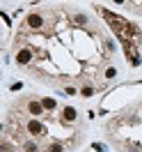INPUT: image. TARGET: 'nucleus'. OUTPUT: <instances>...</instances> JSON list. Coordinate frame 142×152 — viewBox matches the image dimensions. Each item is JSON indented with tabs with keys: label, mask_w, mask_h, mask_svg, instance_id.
<instances>
[{
	"label": "nucleus",
	"mask_w": 142,
	"mask_h": 152,
	"mask_svg": "<svg viewBox=\"0 0 142 152\" xmlns=\"http://www.w3.org/2000/svg\"><path fill=\"white\" fill-rule=\"evenodd\" d=\"M92 150H96V152H108V148H105L103 143H92Z\"/></svg>",
	"instance_id": "obj_11"
},
{
	"label": "nucleus",
	"mask_w": 142,
	"mask_h": 152,
	"mask_svg": "<svg viewBox=\"0 0 142 152\" xmlns=\"http://www.w3.org/2000/svg\"><path fill=\"white\" fill-rule=\"evenodd\" d=\"M23 148H25V152H39V145H37V143H32V141H28Z\"/></svg>",
	"instance_id": "obj_9"
},
{
	"label": "nucleus",
	"mask_w": 142,
	"mask_h": 152,
	"mask_svg": "<svg viewBox=\"0 0 142 152\" xmlns=\"http://www.w3.org/2000/svg\"><path fill=\"white\" fill-rule=\"evenodd\" d=\"M23 88V83H12V92H16V90H21Z\"/></svg>",
	"instance_id": "obj_14"
},
{
	"label": "nucleus",
	"mask_w": 142,
	"mask_h": 152,
	"mask_svg": "<svg viewBox=\"0 0 142 152\" xmlns=\"http://www.w3.org/2000/svg\"><path fill=\"white\" fill-rule=\"evenodd\" d=\"M115 5H124V2H126V0H112Z\"/></svg>",
	"instance_id": "obj_15"
},
{
	"label": "nucleus",
	"mask_w": 142,
	"mask_h": 152,
	"mask_svg": "<svg viewBox=\"0 0 142 152\" xmlns=\"http://www.w3.org/2000/svg\"><path fill=\"white\" fill-rule=\"evenodd\" d=\"M16 62H19V65H30V62H32V51H30V48H19Z\"/></svg>",
	"instance_id": "obj_1"
},
{
	"label": "nucleus",
	"mask_w": 142,
	"mask_h": 152,
	"mask_svg": "<svg viewBox=\"0 0 142 152\" xmlns=\"http://www.w3.org/2000/svg\"><path fill=\"white\" fill-rule=\"evenodd\" d=\"M44 111H46V108H44V104H41V102H28V113L32 115V118H39Z\"/></svg>",
	"instance_id": "obj_4"
},
{
	"label": "nucleus",
	"mask_w": 142,
	"mask_h": 152,
	"mask_svg": "<svg viewBox=\"0 0 142 152\" xmlns=\"http://www.w3.org/2000/svg\"><path fill=\"white\" fill-rule=\"evenodd\" d=\"M64 148H62V143H50L48 145V152H62Z\"/></svg>",
	"instance_id": "obj_10"
},
{
	"label": "nucleus",
	"mask_w": 142,
	"mask_h": 152,
	"mask_svg": "<svg viewBox=\"0 0 142 152\" xmlns=\"http://www.w3.org/2000/svg\"><path fill=\"white\" fill-rule=\"evenodd\" d=\"M64 95H66V97H74V95H78V90L69 86V88H64Z\"/></svg>",
	"instance_id": "obj_13"
},
{
	"label": "nucleus",
	"mask_w": 142,
	"mask_h": 152,
	"mask_svg": "<svg viewBox=\"0 0 142 152\" xmlns=\"http://www.w3.org/2000/svg\"><path fill=\"white\" fill-rule=\"evenodd\" d=\"M92 95H94V88H92V86H85L83 90H80V97H85V99H89Z\"/></svg>",
	"instance_id": "obj_8"
},
{
	"label": "nucleus",
	"mask_w": 142,
	"mask_h": 152,
	"mask_svg": "<svg viewBox=\"0 0 142 152\" xmlns=\"http://www.w3.org/2000/svg\"><path fill=\"white\" fill-rule=\"evenodd\" d=\"M76 118H78V113H76L74 106H66L64 111H62V120H64V122H74Z\"/></svg>",
	"instance_id": "obj_5"
},
{
	"label": "nucleus",
	"mask_w": 142,
	"mask_h": 152,
	"mask_svg": "<svg viewBox=\"0 0 142 152\" xmlns=\"http://www.w3.org/2000/svg\"><path fill=\"white\" fill-rule=\"evenodd\" d=\"M41 104H44V108H46V111H55L57 102L53 99V97H44V99H41Z\"/></svg>",
	"instance_id": "obj_6"
},
{
	"label": "nucleus",
	"mask_w": 142,
	"mask_h": 152,
	"mask_svg": "<svg viewBox=\"0 0 142 152\" xmlns=\"http://www.w3.org/2000/svg\"><path fill=\"white\" fill-rule=\"evenodd\" d=\"M74 21H76V23H80V26H85V23H87V16H85V14H76V16H74Z\"/></svg>",
	"instance_id": "obj_12"
},
{
	"label": "nucleus",
	"mask_w": 142,
	"mask_h": 152,
	"mask_svg": "<svg viewBox=\"0 0 142 152\" xmlns=\"http://www.w3.org/2000/svg\"><path fill=\"white\" fill-rule=\"evenodd\" d=\"M25 127H28V132L32 134V136H41V134H46V129H44V124L39 122V120H30V122L25 124Z\"/></svg>",
	"instance_id": "obj_3"
},
{
	"label": "nucleus",
	"mask_w": 142,
	"mask_h": 152,
	"mask_svg": "<svg viewBox=\"0 0 142 152\" xmlns=\"http://www.w3.org/2000/svg\"><path fill=\"white\" fill-rule=\"evenodd\" d=\"M115 76H117V69H115V67H108L103 72V78H108V81H112Z\"/></svg>",
	"instance_id": "obj_7"
},
{
	"label": "nucleus",
	"mask_w": 142,
	"mask_h": 152,
	"mask_svg": "<svg viewBox=\"0 0 142 152\" xmlns=\"http://www.w3.org/2000/svg\"><path fill=\"white\" fill-rule=\"evenodd\" d=\"M28 28H32V30H39L41 26H44V16L41 14H28Z\"/></svg>",
	"instance_id": "obj_2"
}]
</instances>
